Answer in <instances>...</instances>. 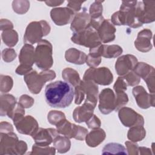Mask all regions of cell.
<instances>
[{"label": "cell", "mask_w": 155, "mask_h": 155, "mask_svg": "<svg viewBox=\"0 0 155 155\" xmlns=\"http://www.w3.org/2000/svg\"><path fill=\"white\" fill-rule=\"evenodd\" d=\"M44 96L47 103L50 107L64 108L71 104L74 96V90L69 82L57 81L46 86Z\"/></svg>", "instance_id": "1"}, {"label": "cell", "mask_w": 155, "mask_h": 155, "mask_svg": "<svg viewBox=\"0 0 155 155\" xmlns=\"http://www.w3.org/2000/svg\"><path fill=\"white\" fill-rule=\"evenodd\" d=\"M52 47L50 43L45 40L38 42L36 49L35 62L40 69H48L53 64Z\"/></svg>", "instance_id": "2"}, {"label": "cell", "mask_w": 155, "mask_h": 155, "mask_svg": "<svg viewBox=\"0 0 155 155\" xmlns=\"http://www.w3.org/2000/svg\"><path fill=\"white\" fill-rule=\"evenodd\" d=\"M19 61L21 62V65L16 69V73L24 74L27 73L31 69V67L35 61L34 48L31 45L25 44L22 48L19 56Z\"/></svg>", "instance_id": "3"}, {"label": "cell", "mask_w": 155, "mask_h": 155, "mask_svg": "<svg viewBox=\"0 0 155 155\" xmlns=\"http://www.w3.org/2000/svg\"><path fill=\"white\" fill-rule=\"evenodd\" d=\"M116 108V98L110 88L102 90L99 96V109L103 114H107Z\"/></svg>", "instance_id": "4"}, {"label": "cell", "mask_w": 155, "mask_h": 155, "mask_svg": "<svg viewBox=\"0 0 155 155\" xmlns=\"http://www.w3.org/2000/svg\"><path fill=\"white\" fill-rule=\"evenodd\" d=\"M32 136L38 145L45 147L49 145L53 139L58 136V133L56 130L53 128H39Z\"/></svg>", "instance_id": "5"}, {"label": "cell", "mask_w": 155, "mask_h": 155, "mask_svg": "<svg viewBox=\"0 0 155 155\" xmlns=\"http://www.w3.org/2000/svg\"><path fill=\"white\" fill-rule=\"evenodd\" d=\"M52 20L56 25H62L68 23L73 16V12L68 8H58L52 9L51 12Z\"/></svg>", "instance_id": "6"}, {"label": "cell", "mask_w": 155, "mask_h": 155, "mask_svg": "<svg viewBox=\"0 0 155 155\" xmlns=\"http://www.w3.org/2000/svg\"><path fill=\"white\" fill-rule=\"evenodd\" d=\"M98 34L99 38L103 42H108L114 40L116 31L114 27L110 22L108 20H104L98 29Z\"/></svg>", "instance_id": "7"}, {"label": "cell", "mask_w": 155, "mask_h": 155, "mask_svg": "<svg viewBox=\"0 0 155 155\" xmlns=\"http://www.w3.org/2000/svg\"><path fill=\"white\" fill-rule=\"evenodd\" d=\"M94 108V106L85 102L83 106L77 107L73 113L74 119L76 122H82L87 121L93 116Z\"/></svg>", "instance_id": "8"}, {"label": "cell", "mask_w": 155, "mask_h": 155, "mask_svg": "<svg viewBox=\"0 0 155 155\" xmlns=\"http://www.w3.org/2000/svg\"><path fill=\"white\" fill-rule=\"evenodd\" d=\"M16 100L11 94L1 96V116L8 115L9 117L15 108Z\"/></svg>", "instance_id": "9"}, {"label": "cell", "mask_w": 155, "mask_h": 155, "mask_svg": "<svg viewBox=\"0 0 155 155\" xmlns=\"http://www.w3.org/2000/svg\"><path fill=\"white\" fill-rule=\"evenodd\" d=\"M126 59L125 63L123 64L119 59L116 62V70L117 72L119 75H125L129 73V71L131 70L134 67L135 64L137 63L136 58L132 55H125Z\"/></svg>", "instance_id": "10"}, {"label": "cell", "mask_w": 155, "mask_h": 155, "mask_svg": "<svg viewBox=\"0 0 155 155\" xmlns=\"http://www.w3.org/2000/svg\"><path fill=\"white\" fill-rule=\"evenodd\" d=\"M122 52V48L118 45H102L100 46V54L107 58L116 57Z\"/></svg>", "instance_id": "11"}, {"label": "cell", "mask_w": 155, "mask_h": 155, "mask_svg": "<svg viewBox=\"0 0 155 155\" xmlns=\"http://www.w3.org/2000/svg\"><path fill=\"white\" fill-rule=\"evenodd\" d=\"M102 153L105 154H128L125 148L117 143H109L104 147Z\"/></svg>", "instance_id": "12"}, {"label": "cell", "mask_w": 155, "mask_h": 155, "mask_svg": "<svg viewBox=\"0 0 155 155\" xmlns=\"http://www.w3.org/2000/svg\"><path fill=\"white\" fill-rule=\"evenodd\" d=\"M3 42L8 46L12 47L16 44L18 41L17 33L14 30H5L1 34Z\"/></svg>", "instance_id": "13"}, {"label": "cell", "mask_w": 155, "mask_h": 155, "mask_svg": "<svg viewBox=\"0 0 155 155\" xmlns=\"http://www.w3.org/2000/svg\"><path fill=\"white\" fill-rule=\"evenodd\" d=\"M101 1H95L93 3L90 8V13L92 19L99 18L102 13V6L101 4Z\"/></svg>", "instance_id": "14"}, {"label": "cell", "mask_w": 155, "mask_h": 155, "mask_svg": "<svg viewBox=\"0 0 155 155\" xmlns=\"http://www.w3.org/2000/svg\"><path fill=\"white\" fill-rule=\"evenodd\" d=\"M105 132L103 130L100 129L97 134V136H95V137L94 136V135L93 134V133L91 131L88 135H87L86 140H88L91 139H94L95 140H94V147H96V146H97L98 144H99L101 142L103 141V140L105 139Z\"/></svg>", "instance_id": "15"}, {"label": "cell", "mask_w": 155, "mask_h": 155, "mask_svg": "<svg viewBox=\"0 0 155 155\" xmlns=\"http://www.w3.org/2000/svg\"><path fill=\"white\" fill-rule=\"evenodd\" d=\"M1 78L2 79L5 83L1 81V92H7L11 90L13 85V81L11 77L8 76L1 75Z\"/></svg>", "instance_id": "16"}, {"label": "cell", "mask_w": 155, "mask_h": 155, "mask_svg": "<svg viewBox=\"0 0 155 155\" xmlns=\"http://www.w3.org/2000/svg\"><path fill=\"white\" fill-rule=\"evenodd\" d=\"M2 59L4 61L10 62V61H13L14 59H15V58L16 56V54L15 51H13L11 54H7L6 51L5 50H4L2 51Z\"/></svg>", "instance_id": "17"}, {"label": "cell", "mask_w": 155, "mask_h": 155, "mask_svg": "<svg viewBox=\"0 0 155 155\" xmlns=\"http://www.w3.org/2000/svg\"><path fill=\"white\" fill-rule=\"evenodd\" d=\"M91 120H93L92 122H87V124L88 125V127L90 128H97V127H99L101 123H100V120L99 119L96 117V116H92V117H91Z\"/></svg>", "instance_id": "18"}, {"label": "cell", "mask_w": 155, "mask_h": 155, "mask_svg": "<svg viewBox=\"0 0 155 155\" xmlns=\"http://www.w3.org/2000/svg\"><path fill=\"white\" fill-rule=\"evenodd\" d=\"M46 2H48V3H50V4L51 3V4L49 5V6H56V5H59L61 4L62 3H63L64 1H61V2H59V1H46Z\"/></svg>", "instance_id": "19"}]
</instances>
